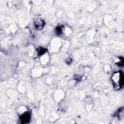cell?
<instances>
[{
    "label": "cell",
    "mask_w": 124,
    "mask_h": 124,
    "mask_svg": "<svg viewBox=\"0 0 124 124\" xmlns=\"http://www.w3.org/2000/svg\"><path fill=\"white\" fill-rule=\"evenodd\" d=\"M35 25L37 28L38 29H41L44 26L43 21L40 19H37L35 21Z\"/></svg>",
    "instance_id": "cell-3"
},
{
    "label": "cell",
    "mask_w": 124,
    "mask_h": 124,
    "mask_svg": "<svg viewBox=\"0 0 124 124\" xmlns=\"http://www.w3.org/2000/svg\"><path fill=\"white\" fill-rule=\"evenodd\" d=\"M113 86L116 89L121 88L124 85V75L122 71L116 72L112 77Z\"/></svg>",
    "instance_id": "cell-1"
},
{
    "label": "cell",
    "mask_w": 124,
    "mask_h": 124,
    "mask_svg": "<svg viewBox=\"0 0 124 124\" xmlns=\"http://www.w3.org/2000/svg\"><path fill=\"white\" fill-rule=\"evenodd\" d=\"M31 118V114L29 112H26L21 116L20 119L23 123H27L30 121Z\"/></svg>",
    "instance_id": "cell-2"
}]
</instances>
